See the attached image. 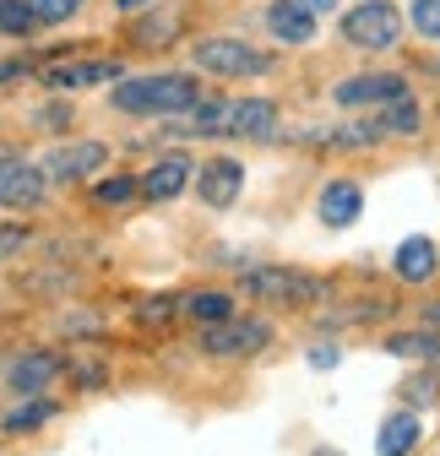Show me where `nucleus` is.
I'll return each mask as SVG.
<instances>
[{"mask_svg": "<svg viewBox=\"0 0 440 456\" xmlns=\"http://www.w3.org/2000/svg\"><path fill=\"white\" fill-rule=\"evenodd\" d=\"M109 98H115L120 114H180V109H196V103H201V87H196L185 71H163V77L120 82Z\"/></svg>", "mask_w": 440, "mask_h": 456, "instance_id": "obj_1", "label": "nucleus"}, {"mask_svg": "<svg viewBox=\"0 0 440 456\" xmlns=\"http://www.w3.org/2000/svg\"><path fill=\"white\" fill-rule=\"evenodd\" d=\"M240 289L256 305H321L332 294V282L310 277V272H294V266H256V272L240 277Z\"/></svg>", "mask_w": 440, "mask_h": 456, "instance_id": "obj_2", "label": "nucleus"}, {"mask_svg": "<svg viewBox=\"0 0 440 456\" xmlns=\"http://www.w3.org/2000/svg\"><path fill=\"white\" fill-rule=\"evenodd\" d=\"M343 38L354 49H397L403 38V17L392 0H359V6L343 17Z\"/></svg>", "mask_w": 440, "mask_h": 456, "instance_id": "obj_3", "label": "nucleus"}, {"mask_svg": "<svg viewBox=\"0 0 440 456\" xmlns=\"http://www.w3.org/2000/svg\"><path fill=\"white\" fill-rule=\"evenodd\" d=\"M191 54L212 77H266L272 71V54H261L240 38H201V44H191Z\"/></svg>", "mask_w": 440, "mask_h": 456, "instance_id": "obj_4", "label": "nucleus"}, {"mask_svg": "<svg viewBox=\"0 0 440 456\" xmlns=\"http://www.w3.org/2000/svg\"><path fill=\"white\" fill-rule=\"evenodd\" d=\"M266 342H272V326H266V321H234V315L201 331V348H207V354H217V359H234V354H261Z\"/></svg>", "mask_w": 440, "mask_h": 456, "instance_id": "obj_5", "label": "nucleus"}, {"mask_svg": "<svg viewBox=\"0 0 440 456\" xmlns=\"http://www.w3.org/2000/svg\"><path fill=\"white\" fill-rule=\"evenodd\" d=\"M103 163H109V147H103V142H66V147H54V152L44 158V180L71 185V180L98 175Z\"/></svg>", "mask_w": 440, "mask_h": 456, "instance_id": "obj_6", "label": "nucleus"}, {"mask_svg": "<svg viewBox=\"0 0 440 456\" xmlns=\"http://www.w3.org/2000/svg\"><path fill=\"white\" fill-rule=\"evenodd\" d=\"M44 191H49L44 168H33L28 158H0V207L28 212V207H38V201H44Z\"/></svg>", "mask_w": 440, "mask_h": 456, "instance_id": "obj_7", "label": "nucleus"}, {"mask_svg": "<svg viewBox=\"0 0 440 456\" xmlns=\"http://www.w3.org/2000/svg\"><path fill=\"white\" fill-rule=\"evenodd\" d=\"M191 180H196V191H201L207 207H234L240 191H245V168H240L234 158H212V163L196 168Z\"/></svg>", "mask_w": 440, "mask_h": 456, "instance_id": "obj_8", "label": "nucleus"}, {"mask_svg": "<svg viewBox=\"0 0 440 456\" xmlns=\"http://www.w3.org/2000/svg\"><path fill=\"white\" fill-rule=\"evenodd\" d=\"M120 61H61L44 66V87L54 93H77V87H98V82H120Z\"/></svg>", "mask_w": 440, "mask_h": 456, "instance_id": "obj_9", "label": "nucleus"}, {"mask_svg": "<svg viewBox=\"0 0 440 456\" xmlns=\"http://www.w3.org/2000/svg\"><path fill=\"white\" fill-rule=\"evenodd\" d=\"M191 175H196V163H191L185 152H169V158H158L136 185H142V196H147V201H175V196L191 185Z\"/></svg>", "mask_w": 440, "mask_h": 456, "instance_id": "obj_10", "label": "nucleus"}, {"mask_svg": "<svg viewBox=\"0 0 440 456\" xmlns=\"http://www.w3.org/2000/svg\"><path fill=\"white\" fill-rule=\"evenodd\" d=\"M397 98H408V82H403L397 71L354 77V82H343V87H338V103H343V109H359V103H397Z\"/></svg>", "mask_w": 440, "mask_h": 456, "instance_id": "obj_11", "label": "nucleus"}, {"mask_svg": "<svg viewBox=\"0 0 440 456\" xmlns=\"http://www.w3.org/2000/svg\"><path fill=\"white\" fill-rule=\"evenodd\" d=\"M66 364L54 359V354H22L12 370H6V386L17 391V396H44L49 386H54V375H61Z\"/></svg>", "mask_w": 440, "mask_h": 456, "instance_id": "obj_12", "label": "nucleus"}, {"mask_svg": "<svg viewBox=\"0 0 440 456\" xmlns=\"http://www.w3.org/2000/svg\"><path fill=\"white\" fill-rule=\"evenodd\" d=\"M364 217V191L354 180H332L321 191V223L326 228H354Z\"/></svg>", "mask_w": 440, "mask_h": 456, "instance_id": "obj_13", "label": "nucleus"}, {"mask_svg": "<svg viewBox=\"0 0 440 456\" xmlns=\"http://www.w3.org/2000/svg\"><path fill=\"white\" fill-rule=\"evenodd\" d=\"M278 131V103L266 98H245V103H229V136H250V142H266Z\"/></svg>", "mask_w": 440, "mask_h": 456, "instance_id": "obj_14", "label": "nucleus"}, {"mask_svg": "<svg viewBox=\"0 0 440 456\" xmlns=\"http://www.w3.org/2000/svg\"><path fill=\"white\" fill-rule=\"evenodd\" d=\"M266 28L283 44H310L315 38V12L305 6V0H278V6L266 12Z\"/></svg>", "mask_w": 440, "mask_h": 456, "instance_id": "obj_15", "label": "nucleus"}, {"mask_svg": "<svg viewBox=\"0 0 440 456\" xmlns=\"http://www.w3.org/2000/svg\"><path fill=\"white\" fill-rule=\"evenodd\" d=\"M419 440H424V424H419V413H413V408H403V413H392L387 424H380L375 456H408Z\"/></svg>", "mask_w": 440, "mask_h": 456, "instance_id": "obj_16", "label": "nucleus"}, {"mask_svg": "<svg viewBox=\"0 0 440 456\" xmlns=\"http://www.w3.org/2000/svg\"><path fill=\"white\" fill-rule=\"evenodd\" d=\"M435 256H440V250H435V240H403V245H397V256H392V272H397L403 282H429V277H435V266H440Z\"/></svg>", "mask_w": 440, "mask_h": 456, "instance_id": "obj_17", "label": "nucleus"}, {"mask_svg": "<svg viewBox=\"0 0 440 456\" xmlns=\"http://www.w3.org/2000/svg\"><path fill=\"white\" fill-rule=\"evenodd\" d=\"M54 419V403L49 396H22V408H12L6 419H0V429L6 435H33V429H44Z\"/></svg>", "mask_w": 440, "mask_h": 456, "instance_id": "obj_18", "label": "nucleus"}, {"mask_svg": "<svg viewBox=\"0 0 440 456\" xmlns=\"http://www.w3.org/2000/svg\"><path fill=\"white\" fill-rule=\"evenodd\" d=\"M175 136H229V103H217V98L196 103L191 126H175Z\"/></svg>", "mask_w": 440, "mask_h": 456, "instance_id": "obj_19", "label": "nucleus"}, {"mask_svg": "<svg viewBox=\"0 0 440 456\" xmlns=\"http://www.w3.org/2000/svg\"><path fill=\"white\" fill-rule=\"evenodd\" d=\"M180 310H185L191 321H201V326H217V321H229V315H234V299H229V294H217V289H201V294L180 299Z\"/></svg>", "mask_w": 440, "mask_h": 456, "instance_id": "obj_20", "label": "nucleus"}, {"mask_svg": "<svg viewBox=\"0 0 440 456\" xmlns=\"http://www.w3.org/2000/svg\"><path fill=\"white\" fill-rule=\"evenodd\" d=\"M375 131H380V136H387V131H392V136H413V131H419V103H413V98L387 103V109L375 114Z\"/></svg>", "mask_w": 440, "mask_h": 456, "instance_id": "obj_21", "label": "nucleus"}, {"mask_svg": "<svg viewBox=\"0 0 440 456\" xmlns=\"http://www.w3.org/2000/svg\"><path fill=\"white\" fill-rule=\"evenodd\" d=\"M387 354H397V359H424L429 370H440V337H392L387 342Z\"/></svg>", "mask_w": 440, "mask_h": 456, "instance_id": "obj_22", "label": "nucleus"}, {"mask_svg": "<svg viewBox=\"0 0 440 456\" xmlns=\"http://www.w3.org/2000/svg\"><path fill=\"white\" fill-rule=\"evenodd\" d=\"M28 12H33L38 28H61V22H71L82 12V0H28Z\"/></svg>", "mask_w": 440, "mask_h": 456, "instance_id": "obj_23", "label": "nucleus"}, {"mask_svg": "<svg viewBox=\"0 0 440 456\" xmlns=\"http://www.w3.org/2000/svg\"><path fill=\"white\" fill-rule=\"evenodd\" d=\"M38 22H33V12H28V0H0V33L6 38H28Z\"/></svg>", "mask_w": 440, "mask_h": 456, "instance_id": "obj_24", "label": "nucleus"}, {"mask_svg": "<svg viewBox=\"0 0 440 456\" xmlns=\"http://www.w3.org/2000/svg\"><path fill=\"white\" fill-rule=\"evenodd\" d=\"M136 191H142V185H136L131 175H115V180H103V185H98V201H103V207H126Z\"/></svg>", "mask_w": 440, "mask_h": 456, "instance_id": "obj_25", "label": "nucleus"}, {"mask_svg": "<svg viewBox=\"0 0 440 456\" xmlns=\"http://www.w3.org/2000/svg\"><path fill=\"white\" fill-rule=\"evenodd\" d=\"M413 28L424 33V38H440V0H413Z\"/></svg>", "mask_w": 440, "mask_h": 456, "instance_id": "obj_26", "label": "nucleus"}, {"mask_svg": "<svg viewBox=\"0 0 440 456\" xmlns=\"http://www.w3.org/2000/svg\"><path fill=\"white\" fill-rule=\"evenodd\" d=\"M28 250V228L22 223H0V261H12Z\"/></svg>", "mask_w": 440, "mask_h": 456, "instance_id": "obj_27", "label": "nucleus"}, {"mask_svg": "<svg viewBox=\"0 0 440 456\" xmlns=\"http://www.w3.org/2000/svg\"><path fill=\"white\" fill-rule=\"evenodd\" d=\"M175 28H180L175 17H163V22H142V28H136V38H142L147 49H152V44L163 49V44H169V38H175Z\"/></svg>", "mask_w": 440, "mask_h": 456, "instance_id": "obj_28", "label": "nucleus"}, {"mask_svg": "<svg viewBox=\"0 0 440 456\" xmlns=\"http://www.w3.org/2000/svg\"><path fill=\"white\" fill-rule=\"evenodd\" d=\"M180 310V299H147L142 310H136V321H169Z\"/></svg>", "mask_w": 440, "mask_h": 456, "instance_id": "obj_29", "label": "nucleus"}, {"mask_svg": "<svg viewBox=\"0 0 440 456\" xmlns=\"http://www.w3.org/2000/svg\"><path fill=\"white\" fill-rule=\"evenodd\" d=\"M403 396H408V403H419V408H429V403H435V380H429V375H424V380H408Z\"/></svg>", "mask_w": 440, "mask_h": 456, "instance_id": "obj_30", "label": "nucleus"}, {"mask_svg": "<svg viewBox=\"0 0 440 456\" xmlns=\"http://www.w3.org/2000/svg\"><path fill=\"white\" fill-rule=\"evenodd\" d=\"M28 71H33L28 61H0V87H6V82H22Z\"/></svg>", "mask_w": 440, "mask_h": 456, "instance_id": "obj_31", "label": "nucleus"}, {"mask_svg": "<svg viewBox=\"0 0 440 456\" xmlns=\"http://www.w3.org/2000/svg\"><path fill=\"white\" fill-rule=\"evenodd\" d=\"M38 126H71V109H61V103L38 109Z\"/></svg>", "mask_w": 440, "mask_h": 456, "instance_id": "obj_32", "label": "nucleus"}, {"mask_svg": "<svg viewBox=\"0 0 440 456\" xmlns=\"http://www.w3.org/2000/svg\"><path fill=\"white\" fill-rule=\"evenodd\" d=\"M338 359H343L338 348H310V364H315V370H338Z\"/></svg>", "mask_w": 440, "mask_h": 456, "instance_id": "obj_33", "label": "nucleus"}, {"mask_svg": "<svg viewBox=\"0 0 440 456\" xmlns=\"http://www.w3.org/2000/svg\"><path fill=\"white\" fill-rule=\"evenodd\" d=\"M120 12H147V6H158V0H115Z\"/></svg>", "mask_w": 440, "mask_h": 456, "instance_id": "obj_34", "label": "nucleus"}, {"mask_svg": "<svg viewBox=\"0 0 440 456\" xmlns=\"http://www.w3.org/2000/svg\"><path fill=\"white\" fill-rule=\"evenodd\" d=\"M424 321H429V326H435V331H440V299H435V305H429V310H424Z\"/></svg>", "mask_w": 440, "mask_h": 456, "instance_id": "obj_35", "label": "nucleus"}, {"mask_svg": "<svg viewBox=\"0 0 440 456\" xmlns=\"http://www.w3.org/2000/svg\"><path fill=\"white\" fill-rule=\"evenodd\" d=\"M305 6H310V12H332V6H338V0H305Z\"/></svg>", "mask_w": 440, "mask_h": 456, "instance_id": "obj_36", "label": "nucleus"}, {"mask_svg": "<svg viewBox=\"0 0 440 456\" xmlns=\"http://www.w3.org/2000/svg\"><path fill=\"white\" fill-rule=\"evenodd\" d=\"M315 456H343V451H315Z\"/></svg>", "mask_w": 440, "mask_h": 456, "instance_id": "obj_37", "label": "nucleus"}]
</instances>
